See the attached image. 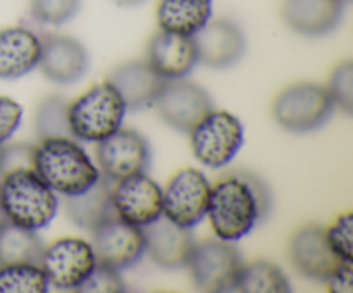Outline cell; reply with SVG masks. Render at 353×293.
<instances>
[{"instance_id": "1", "label": "cell", "mask_w": 353, "mask_h": 293, "mask_svg": "<svg viewBox=\"0 0 353 293\" xmlns=\"http://www.w3.org/2000/svg\"><path fill=\"white\" fill-rule=\"evenodd\" d=\"M269 207V190L257 176L245 171L231 172L210 185L205 217L219 240L234 243L268 216Z\"/></svg>"}, {"instance_id": "2", "label": "cell", "mask_w": 353, "mask_h": 293, "mask_svg": "<svg viewBox=\"0 0 353 293\" xmlns=\"http://www.w3.org/2000/svg\"><path fill=\"white\" fill-rule=\"evenodd\" d=\"M33 169L55 193L78 195L95 185L102 172L69 137L45 138L34 147Z\"/></svg>"}, {"instance_id": "3", "label": "cell", "mask_w": 353, "mask_h": 293, "mask_svg": "<svg viewBox=\"0 0 353 293\" xmlns=\"http://www.w3.org/2000/svg\"><path fill=\"white\" fill-rule=\"evenodd\" d=\"M0 209L12 224L38 231L52 223L59 200L34 169H17L0 178Z\"/></svg>"}, {"instance_id": "4", "label": "cell", "mask_w": 353, "mask_h": 293, "mask_svg": "<svg viewBox=\"0 0 353 293\" xmlns=\"http://www.w3.org/2000/svg\"><path fill=\"white\" fill-rule=\"evenodd\" d=\"M126 103L109 79L97 83L68 105L72 137L99 143L123 126Z\"/></svg>"}, {"instance_id": "5", "label": "cell", "mask_w": 353, "mask_h": 293, "mask_svg": "<svg viewBox=\"0 0 353 293\" xmlns=\"http://www.w3.org/2000/svg\"><path fill=\"white\" fill-rule=\"evenodd\" d=\"M334 102L326 86L317 83H295L272 102L276 123L292 133H309L317 130L333 116Z\"/></svg>"}, {"instance_id": "6", "label": "cell", "mask_w": 353, "mask_h": 293, "mask_svg": "<svg viewBox=\"0 0 353 293\" xmlns=\"http://www.w3.org/2000/svg\"><path fill=\"white\" fill-rule=\"evenodd\" d=\"M188 133L193 155L210 169L230 164L245 141L243 124L228 110L210 109Z\"/></svg>"}, {"instance_id": "7", "label": "cell", "mask_w": 353, "mask_h": 293, "mask_svg": "<svg viewBox=\"0 0 353 293\" xmlns=\"http://www.w3.org/2000/svg\"><path fill=\"white\" fill-rule=\"evenodd\" d=\"M241 261L234 245L224 240H207L195 243L188 259L193 283L203 292H234Z\"/></svg>"}, {"instance_id": "8", "label": "cell", "mask_w": 353, "mask_h": 293, "mask_svg": "<svg viewBox=\"0 0 353 293\" xmlns=\"http://www.w3.org/2000/svg\"><path fill=\"white\" fill-rule=\"evenodd\" d=\"M97 265L92 243L74 236L59 238L43 248L40 267L48 285L59 290H78Z\"/></svg>"}, {"instance_id": "9", "label": "cell", "mask_w": 353, "mask_h": 293, "mask_svg": "<svg viewBox=\"0 0 353 293\" xmlns=\"http://www.w3.org/2000/svg\"><path fill=\"white\" fill-rule=\"evenodd\" d=\"M209 199V179L199 169L185 168L176 172L162 190V216L192 230L205 217Z\"/></svg>"}, {"instance_id": "10", "label": "cell", "mask_w": 353, "mask_h": 293, "mask_svg": "<svg viewBox=\"0 0 353 293\" xmlns=\"http://www.w3.org/2000/svg\"><path fill=\"white\" fill-rule=\"evenodd\" d=\"M92 248L97 264L116 271L133 267L145 255L143 228L112 216L92 230Z\"/></svg>"}, {"instance_id": "11", "label": "cell", "mask_w": 353, "mask_h": 293, "mask_svg": "<svg viewBox=\"0 0 353 293\" xmlns=\"http://www.w3.org/2000/svg\"><path fill=\"white\" fill-rule=\"evenodd\" d=\"M112 203L117 217L145 228L162 216V188L145 171L134 172L117 179L112 186Z\"/></svg>"}, {"instance_id": "12", "label": "cell", "mask_w": 353, "mask_h": 293, "mask_svg": "<svg viewBox=\"0 0 353 293\" xmlns=\"http://www.w3.org/2000/svg\"><path fill=\"white\" fill-rule=\"evenodd\" d=\"M97 161L102 174L110 181L143 172L150 162L148 141L138 131L119 128L97 143Z\"/></svg>"}, {"instance_id": "13", "label": "cell", "mask_w": 353, "mask_h": 293, "mask_svg": "<svg viewBox=\"0 0 353 293\" xmlns=\"http://www.w3.org/2000/svg\"><path fill=\"white\" fill-rule=\"evenodd\" d=\"M154 103L161 119L183 133H188L212 109L205 90L183 78L165 81Z\"/></svg>"}, {"instance_id": "14", "label": "cell", "mask_w": 353, "mask_h": 293, "mask_svg": "<svg viewBox=\"0 0 353 293\" xmlns=\"http://www.w3.org/2000/svg\"><path fill=\"white\" fill-rule=\"evenodd\" d=\"M196 57L207 68L224 69L236 64L245 54V37L240 26L228 19H210L193 34Z\"/></svg>"}, {"instance_id": "15", "label": "cell", "mask_w": 353, "mask_h": 293, "mask_svg": "<svg viewBox=\"0 0 353 293\" xmlns=\"http://www.w3.org/2000/svg\"><path fill=\"white\" fill-rule=\"evenodd\" d=\"M145 252L164 269H179L188 264L195 240L188 228H183L161 216L143 228Z\"/></svg>"}, {"instance_id": "16", "label": "cell", "mask_w": 353, "mask_h": 293, "mask_svg": "<svg viewBox=\"0 0 353 293\" xmlns=\"http://www.w3.org/2000/svg\"><path fill=\"white\" fill-rule=\"evenodd\" d=\"M90 57L86 48L76 38L48 37L41 40V54L38 68L50 81L59 85H71L86 74Z\"/></svg>"}, {"instance_id": "17", "label": "cell", "mask_w": 353, "mask_h": 293, "mask_svg": "<svg viewBox=\"0 0 353 293\" xmlns=\"http://www.w3.org/2000/svg\"><path fill=\"white\" fill-rule=\"evenodd\" d=\"M290 259L300 274L317 281H324L341 262L331 252L324 236V228L317 224L300 228L293 234L290 241Z\"/></svg>"}, {"instance_id": "18", "label": "cell", "mask_w": 353, "mask_h": 293, "mask_svg": "<svg viewBox=\"0 0 353 293\" xmlns=\"http://www.w3.org/2000/svg\"><path fill=\"white\" fill-rule=\"evenodd\" d=\"M147 59L150 68L165 81L185 78L199 62L193 37H183L168 31H159L152 37L147 48Z\"/></svg>"}, {"instance_id": "19", "label": "cell", "mask_w": 353, "mask_h": 293, "mask_svg": "<svg viewBox=\"0 0 353 293\" xmlns=\"http://www.w3.org/2000/svg\"><path fill=\"white\" fill-rule=\"evenodd\" d=\"M345 0H285L283 19L303 37H324L341 23Z\"/></svg>"}, {"instance_id": "20", "label": "cell", "mask_w": 353, "mask_h": 293, "mask_svg": "<svg viewBox=\"0 0 353 293\" xmlns=\"http://www.w3.org/2000/svg\"><path fill=\"white\" fill-rule=\"evenodd\" d=\"M41 40L26 26L0 30V79L23 78L38 68Z\"/></svg>"}, {"instance_id": "21", "label": "cell", "mask_w": 353, "mask_h": 293, "mask_svg": "<svg viewBox=\"0 0 353 293\" xmlns=\"http://www.w3.org/2000/svg\"><path fill=\"white\" fill-rule=\"evenodd\" d=\"M110 83L119 92L126 109L140 110L155 102L165 79L159 76L148 62H126L109 74Z\"/></svg>"}, {"instance_id": "22", "label": "cell", "mask_w": 353, "mask_h": 293, "mask_svg": "<svg viewBox=\"0 0 353 293\" xmlns=\"http://www.w3.org/2000/svg\"><path fill=\"white\" fill-rule=\"evenodd\" d=\"M65 214L78 228L92 231L109 217L116 216L110 179L100 176L99 181L78 195L65 196Z\"/></svg>"}, {"instance_id": "23", "label": "cell", "mask_w": 353, "mask_h": 293, "mask_svg": "<svg viewBox=\"0 0 353 293\" xmlns=\"http://www.w3.org/2000/svg\"><path fill=\"white\" fill-rule=\"evenodd\" d=\"M212 19V0H161L157 24L161 31L193 37Z\"/></svg>"}, {"instance_id": "24", "label": "cell", "mask_w": 353, "mask_h": 293, "mask_svg": "<svg viewBox=\"0 0 353 293\" xmlns=\"http://www.w3.org/2000/svg\"><path fill=\"white\" fill-rule=\"evenodd\" d=\"M43 248L37 231L21 228L7 219L0 223V264H14V262L40 264Z\"/></svg>"}, {"instance_id": "25", "label": "cell", "mask_w": 353, "mask_h": 293, "mask_svg": "<svg viewBox=\"0 0 353 293\" xmlns=\"http://www.w3.org/2000/svg\"><path fill=\"white\" fill-rule=\"evenodd\" d=\"M290 290L292 286L285 272L269 261L241 264L234 285V292L245 293H285Z\"/></svg>"}, {"instance_id": "26", "label": "cell", "mask_w": 353, "mask_h": 293, "mask_svg": "<svg viewBox=\"0 0 353 293\" xmlns=\"http://www.w3.org/2000/svg\"><path fill=\"white\" fill-rule=\"evenodd\" d=\"M48 279L40 264L14 262L0 264V293H45Z\"/></svg>"}, {"instance_id": "27", "label": "cell", "mask_w": 353, "mask_h": 293, "mask_svg": "<svg viewBox=\"0 0 353 293\" xmlns=\"http://www.w3.org/2000/svg\"><path fill=\"white\" fill-rule=\"evenodd\" d=\"M69 102L61 95L45 97L34 110V130L40 140L71 137L68 119Z\"/></svg>"}, {"instance_id": "28", "label": "cell", "mask_w": 353, "mask_h": 293, "mask_svg": "<svg viewBox=\"0 0 353 293\" xmlns=\"http://www.w3.org/2000/svg\"><path fill=\"white\" fill-rule=\"evenodd\" d=\"M81 0H30V12L34 21L61 26L78 14Z\"/></svg>"}, {"instance_id": "29", "label": "cell", "mask_w": 353, "mask_h": 293, "mask_svg": "<svg viewBox=\"0 0 353 293\" xmlns=\"http://www.w3.org/2000/svg\"><path fill=\"white\" fill-rule=\"evenodd\" d=\"M352 231H353V214L347 212L336 217L333 224L327 230H324L327 245L331 252L340 259L341 262H353V243H352Z\"/></svg>"}, {"instance_id": "30", "label": "cell", "mask_w": 353, "mask_h": 293, "mask_svg": "<svg viewBox=\"0 0 353 293\" xmlns=\"http://www.w3.org/2000/svg\"><path fill=\"white\" fill-rule=\"evenodd\" d=\"M334 105L340 107L347 114L353 110V64L350 61L343 62L333 71L327 86Z\"/></svg>"}, {"instance_id": "31", "label": "cell", "mask_w": 353, "mask_h": 293, "mask_svg": "<svg viewBox=\"0 0 353 293\" xmlns=\"http://www.w3.org/2000/svg\"><path fill=\"white\" fill-rule=\"evenodd\" d=\"M126 290L119 271L107 267L103 264H97L92 274L81 283L76 292L79 293H121Z\"/></svg>"}, {"instance_id": "32", "label": "cell", "mask_w": 353, "mask_h": 293, "mask_svg": "<svg viewBox=\"0 0 353 293\" xmlns=\"http://www.w3.org/2000/svg\"><path fill=\"white\" fill-rule=\"evenodd\" d=\"M34 147L28 143L0 145V178L17 169H33Z\"/></svg>"}, {"instance_id": "33", "label": "cell", "mask_w": 353, "mask_h": 293, "mask_svg": "<svg viewBox=\"0 0 353 293\" xmlns=\"http://www.w3.org/2000/svg\"><path fill=\"white\" fill-rule=\"evenodd\" d=\"M23 121V107L16 100L0 95V145L17 131Z\"/></svg>"}, {"instance_id": "34", "label": "cell", "mask_w": 353, "mask_h": 293, "mask_svg": "<svg viewBox=\"0 0 353 293\" xmlns=\"http://www.w3.org/2000/svg\"><path fill=\"white\" fill-rule=\"evenodd\" d=\"M324 283L331 293H352L353 292V265L352 262H340L330 272Z\"/></svg>"}, {"instance_id": "35", "label": "cell", "mask_w": 353, "mask_h": 293, "mask_svg": "<svg viewBox=\"0 0 353 293\" xmlns=\"http://www.w3.org/2000/svg\"><path fill=\"white\" fill-rule=\"evenodd\" d=\"M117 3H121V6H126V7H134V6H140V3H143L145 0H116Z\"/></svg>"}, {"instance_id": "36", "label": "cell", "mask_w": 353, "mask_h": 293, "mask_svg": "<svg viewBox=\"0 0 353 293\" xmlns=\"http://www.w3.org/2000/svg\"><path fill=\"white\" fill-rule=\"evenodd\" d=\"M2 221H6V216H3L2 209H0V223H2Z\"/></svg>"}]
</instances>
